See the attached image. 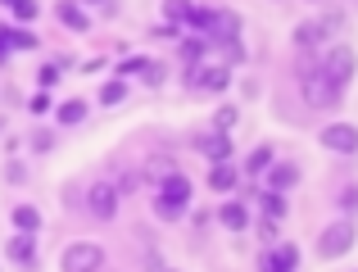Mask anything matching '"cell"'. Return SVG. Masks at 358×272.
Listing matches in <instances>:
<instances>
[{
    "instance_id": "cell-1",
    "label": "cell",
    "mask_w": 358,
    "mask_h": 272,
    "mask_svg": "<svg viewBox=\"0 0 358 272\" xmlns=\"http://www.w3.org/2000/svg\"><path fill=\"white\" fill-rule=\"evenodd\" d=\"M299 91H304V105H313V109H336L345 100V91L336 82H327L313 59H299Z\"/></svg>"
},
{
    "instance_id": "cell-2",
    "label": "cell",
    "mask_w": 358,
    "mask_h": 272,
    "mask_svg": "<svg viewBox=\"0 0 358 272\" xmlns=\"http://www.w3.org/2000/svg\"><path fill=\"white\" fill-rule=\"evenodd\" d=\"M317 73L345 91V87H350V78H354V50H350V45H331V50H322V59H317Z\"/></svg>"
},
{
    "instance_id": "cell-3",
    "label": "cell",
    "mask_w": 358,
    "mask_h": 272,
    "mask_svg": "<svg viewBox=\"0 0 358 272\" xmlns=\"http://www.w3.org/2000/svg\"><path fill=\"white\" fill-rule=\"evenodd\" d=\"M59 268L64 272H100L105 268V250L91 245V241H78V245H69L59 255Z\"/></svg>"
},
{
    "instance_id": "cell-4",
    "label": "cell",
    "mask_w": 358,
    "mask_h": 272,
    "mask_svg": "<svg viewBox=\"0 0 358 272\" xmlns=\"http://www.w3.org/2000/svg\"><path fill=\"white\" fill-rule=\"evenodd\" d=\"M350 245H354V227L350 222H331V227H322V236H317V255L322 259L350 255Z\"/></svg>"
},
{
    "instance_id": "cell-5",
    "label": "cell",
    "mask_w": 358,
    "mask_h": 272,
    "mask_svg": "<svg viewBox=\"0 0 358 272\" xmlns=\"http://www.w3.org/2000/svg\"><path fill=\"white\" fill-rule=\"evenodd\" d=\"M231 73L222 64H209V69H186V87L191 91H227Z\"/></svg>"
},
{
    "instance_id": "cell-6",
    "label": "cell",
    "mask_w": 358,
    "mask_h": 272,
    "mask_svg": "<svg viewBox=\"0 0 358 272\" xmlns=\"http://www.w3.org/2000/svg\"><path fill=\"white\" fill-rule=\"evenodd\" d=\"M87 209L96 213V218H114V213H118V191H114V182H91Z\"/></svg>"
},
{
    "instance_id": "cell-7",
    "label": "cell",
    "mask_w": 358,
    "mask_h": 272,
    "mask_svg": "<svg viewBox=\"0 0 358 272\" xmlns=\"http://www.w3.org/2000/svg\"><path fill=\"white\" fill-rule=\"evenodd\" d=\"M322 145L336 150V155H354V150H358V127H350V123L322 127Z\"/></svg>"
},
{
    "instance_id": "cell-8",
    "label": "cell",
    "mask_w": 358,
    "mask_h": 272,
    "mask_svg": "<svg viewBox=\"0 0 358 272\" xmlns=\"http://www.w3.org/2000/svg\"><path fill=\"white\" fill-rule=\"evenodd\" d=\"M327 36H331V27H327L322 18H308V23L295 27V45H299V50H317V55H322Z\"/></svg>"
},
{
    "instance_id": "cell-9",
    "label": "cell",
    "mask_w": 358,
    "mask_h": 272,
    "mask_svg": "<svg viewBox=\"0 0 358 272\" xmlns=\"http://www.w3.org/2000/svg\"><path fill=\"white\" fill-rule=\"evenodd\" d=\"M209 36H213V41H236V36H241V14H236V9H213V23H209Z\"/></svg>"
},
{
    "instance_id": "cell-10",
    "label": "cell",
    "mask_w": 358,
    "mask_h": 272,
    "mask_svg": "<svg viewBox=\"0 0 358 272\" xmlns=\"http://www.w3.org/2000/svg\"><path fill=\"white\" fill-rule=\"evenodd\" d=\"M159 195L186 209V204H191V177H186V173H164V177H159Z\"/></svg>"
},
{
    "instance_id": "cell-11",
    "label": "cell",
    "mask_w": 358,
    "mask_h": 272,
    "mask_svg": "<svg viewBox=\"0 0 358 272\" xmlns=\"http://www.w3.org/2000/svg\"><path fill=\"white\" fill-rule=\"evenodd\" d=\"M55 18H59V23L69 27V32H87V27H91V18L82 14L78 0H59V5H55Z\"/></svg>"
},
{
    "instance_id": "cell-12",
    "label": "cell",
    "mask_w": 358,
    "mask_h": 272,
    "mask_svg": "<svg viewBox=\"0 0 358 272\" xmlns=\"http://www.w3.org/2000/svg\"><path fill=\"white\" fill-rule=\"evenodd\" d=\"M218 222H222V227H231V231H245V227H250V209H245L241 200H227L218 209Z\"/></svg>"
},
{
    "instance_id": "cell-13",
    "label": "cell",
    "mask_w": 358,
    "mask_h": 272,
    "mask_svg": "<svg viewBox=\"0 0 358 272\" xmlns=\"http://www.w3.org/2000/svg\"><path fill=\"white\" fill-rule=\"evenodd\" d=\"M195 145H200L204 155L213 159V164H222V159L231 155V141H227V132H213V136H195Z\"/></svg>"
},
{
    "instance_id": "cell-14",
    "label": "cell",
    "mask_w": 358,
    "mask_h": 272,
    "mask_svg": "<svg viewBox=\"0 0 358 272\" xmlns=\"http://www.w3.org/2000/svg\"><path fill=\"white\" fill-rule=\"evenodd\" d=\"M236 182H241V173H236V168L227 164V159L209 168V191H231V186H236Z\"/></svg>"
},
{
    "instance_id": "cell-15",
    "label": "cell",
    "mask_w": 358,
    "mask_h": 272,
    "mask_svg": "<svg viewBox=\"0 0 358 272\" xmlns=\"http://www.w3.org/2000/svg\"><path fill=\"white\" fill-rule=\"evenodd\" d=\"M9 259L23 264V268H36V241L32 236H14L9 241Z\"/></svg>"
},
{
    "instance_id": "cell-16",
    "label": "cell",
    "mask_w": 358,
    "mask_h": 272,
    "mask_svg": "<svg viewBox=\"0 0 358 272\" xmlns=\"http://www.w3.org/2000/svg\"><path fill=\"white\" fill-rule=\"evenodd\" d=\"M14 227L23 231V236H32V231L41 227V213H36L32 204H18V209H14Z\"/></svg>"
},
{
    "instance_id": "cell-17",
    "label": "cell",
    "mask_w": 358,
    "mask_h": 272,
    "mask_svg": "<svg viewBox=\"0 0 358 272\" xmlns=\"http://www.w3.org/2000/svg\"><path fill=\"white\" fill-rule=\"evenodd\" d=\"M295 182H299V168L295 164H277V168H272V191H290Z\"/></svg>"
},
{
    "instance_id": "cell-18",
    "label": "cell",
    "mask_w": 358,
    "mask_h": 272,
    "mask_svg": "<svg viewBox=\"0 0 358 272\" xmlns=\"http://www.w3.org/2000/svg\"><path fill=\"white\" fill-rule=\"evenodd\" d=\"M55 118H59L64 127H69V123H82V118H87V105H82V100H64V105L55 109Z\"/></svg>"
},
{
    "instance_id": "cell-19",
    "label": "cell",
    "mask_w": 358,
    "mask_h": 272,
    "mask_svg": "<svg viewBox=\"0 0 358 272\" xmlns=\"http://www.w3.org/2000/svg\"><path fill=\"white\" fill-rule=\"evenodd\" d=\"M272 259H277V268H281V272H295V268H299V250L290 245V241H286V245H277V250H272Z\"/></svg>"
},
{
    "instance_id": "cell-20",
    "label": "cell",
    "mask_w": 358,
    "mask_h": 272,
    "mask_svg": "<svg viewBox=\"0 0 358 272\" xmlns=\"http://www.w3.org/2000/svg\"><path fill=\"white\" fill-rule=\"evenodd\" d=\"M272 159H277V150H272V145H259V150L250 155V164H245V168H250V173H268Z\"/></svg>"
},
{
    "instance_id": "cell-21",
    "label": "cell",
    "mask_w": 358,
    "mask_h": 272,
    "mask_svg": "<svg viewBox=\"0 0 358 272\" xmlns=\"http://www.w3.org/2000/svg\"><path fill=\"white\" fill-rule=\"evenodd\" d=\"M191 0H164V18L168 23H186V14H191Z\"/></svg>"
},
{
    "instance_id": "cell-22",
    "label": "cell",
    "mask_w": 358,
    "mask_h": 272,
    "mask_svg": "<svg viewBox=\"0 0 358 272\" xmlns=\"http://www.w3.org/2000/svg\"><path fill=\"white\" fill-rule=\"evenodd\" d=\"M259 204H263V213H268V218H281V213H286V200H281V191H263Z\"/></svg>"
},
{
    "instance_id": "cell-23",
    "label": "cell",
    "mask_w": 358,
    "mask_h": 272,
    "mask_svg": "<svg viewBox=\"0 0 358 272\" xmlns=\"http://www.w3.org/2000/svg\"><path fill=\"white\" fill-rule=\"evenodd\" d=\"M155 213H159V218H164V222H173V218H182V204H173V200H164V195H159V200H155Z\"/></svg>"
},
{
    "instance_id": "cell-24",
    "label": "cell",
    "mask_w": 358,
    "mask_h": 272,
    "mask_svg": "<svg viewBox=\"0 0 358 272\" xmlns=\"http://www.w3.org/2000/svg\"><path fill=\"white\" fill-rule=\"evenodd\" d=\"M200 55H204V41H182V59H186V69H200Z\"/></svg>"
},
{
    "instance_id": "cell-25",
    "label": "cell",
    "mask_w": 358,
    "mask_h": 272,
    "mask_svg": "<svg viewBox=\"0 0 358 272\" xmlns=\"http://www.w3.org/2000/svg\"><path fill=\"white\" fill-rule=\"evenodd\" d=\"M186 23H191L195 32H209V23H213V9H191V14H186Z\"/></svg>"
},
{
    "instance_id": "cell-26",
    "label": "cell",
    "mask_w": 358,
    "mask_h": 272,
    "mask_svg": "<svg viewBox=\"0 0 358 272\" xmlns=\"http://www.w3.org/2000/svg\"><path fill=\"white\" fill-rule=\"evenodd\" d=\"M122 96H127V87H122V82H105V91H100V100H105V105H118Z\"/></svg>"
},
{
    "instance_id": "cell-27",
    "label": "cell",
    "mask_w": 358,
    "mask_h": 272,
    "mask_svg": "<svg viewBox=\"0 0 358 272\" xmlns=\"http://www.w3.org/2000/svg\"><path fill=\"white\" fill-rule=\"evenodd\" d=\"M14 14L23 18V23H27V18H36V0H14Z\"/></svg>"
},
{
    "instance_id": "cell-28",
    "label": "cell",
    "mask_w": 358,
    "mask_h": 272,
    "mask_svg": "<svg viewBox=\"0 0 358 272\" xmlns=\"http://www.w3.org/2000/svg\"><path fill=\"white\" fill-rule=\"evenodd\" d=\"M354 204H358V195H354V186H345V191H341V209H345V213H354Z\"/></svg>"
},
{
    "instance_id": "cell-29",
    "label": "cell",
    "mask_w": 358,
    "mask_h": 272,
    "mask_svg": "<svg viewBox=\"0 0 358 272\" xmlns=\"http://www.w3.org/2000/svg\"><path fill=\"white\" fill-rule=\"evenodd\" d=\"M231 123H236V109H218V132H227Z\"/></svg>"
},
{
    "instance_id": "cell-30",
    "label": "cell",
    "mask_w": 358,
    "mask_h": 272,
    "mask_svg": "<svg viewBox=\"0 0 358 272\" xmlns=\"http://www.w3.org/2000/svg\"><path fill=\"white\" fill-rule=\"evenodd\" d=\"M55 78H59V69H55V64H45V69H41V87H55Z\"/></svg>"
},
{
    "instance_id": "cell-31",
    "label": "cell",
    "mask_w": 358,
    "mask_h": 272,
    "mask_svg": "<svg viewBox=\"0 0 358 272\" xmlns=\"http://www.w3.org/2000/svg\"><path fill=\"white\" fill-rule=\"evenodd\" d=\"M259 272H281V268H277V259H272V250H268V255L259 259Z\"/></svg>"
},
{
    "instance_id": "cell-32",
    "label": "cell",
    "mask_w": 358,
    "mask_h": 272,
    "mask_svg": "<svg viewBox=\"0 0 358 272\" xmlns=\"http://www.w3.org/2000/svg\"><path fill=\"white\" fill-rule=\"evenodd\" d=\"M50 109V96H32V114H45Z\"/></svg>"
},
{
    "instance_id": "cell-33",
    "label": "cell",
    "mask_w": 358,
    "mask_h": 272,
    "mask_svg": "<svg viewBox=\"0 0 358 272\" xmlns=\"http://www.w3.org/2000/svg\"><path fill=\"white\" fill-rule=\"evenodd\" d=\"M0 59H5V41H0Z\"/></svg>"
},
{
    "instance_id": "cell-34",
    "label": "cell",
    "mask_w": 358,
    "mask_h": 272,
    "mask_svg": "<svg viewBox=\"0 0 358 272\" xmlns=\"http://www.w3.org/2000/svg\"><path fill=\"white\" fill-rule=\"evenodd\" d=\"M5 5H14V0H5Z\"/></svg>"
}]
</instances>
